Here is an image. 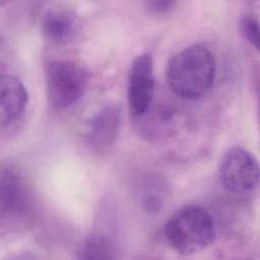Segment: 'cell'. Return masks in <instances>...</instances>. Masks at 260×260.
Here are the masks:
<instances>
[{
  "label": "cell",
  "instance_id": "cell-1",
  "mask_svg": "<svg viewBox=\"0 0 260 260\" xmlns=\"http://www.w3.org/2000/svg\"><path fill=\"white\" fill-rule=\"evenodd\" d=\"M216 70L213 53L203 45H192L177 53L168 63L167 82L181 99L195 100L212 85Z\"/></svg>",
  "mask_w": 260,
  "mask_h": 260
},
{
  "label": "cell",
  "instance_id": "cell-2",
  "mask_svg": "<svg viewBox=\"0 0 260 260\" xmlns=\"http://www.w3.org/2000/svg\"><path fill=\"white\" fill-rule=\"evenodd\" d=\"M216 226L211 214L198 205H187L166 222L165 237L173 250L192 255L206 249L215 239Z\"/></svg>",
  "mask_w": 260,
  "mask_h": 260
},
{
  "label": "cell",
  "instance_id": "cell-3",
  "mask_svg": "<svg viewBox=\"0 0 260 260\" xmlns=\"http://www.w3.org/2000/svg\"><path fill=\"white\" fill-rule=\"evenodd\" d=\"M48 95L56 109H67L83 95L87 85L85 70L69 60L51 62L46 71Z\"/></svg>",
  "mask_w": 260,
  "mask_h": 260
},
{
  "label": "cell",
  "instance_id": "cell-4",
  "mask_svg": "<svg viewBox=\"0 0 260 260\" xmlns=\"http://www.w3.org/2000/svg\"><path fill=\"white\" fill-rule=\"evenodd\" d=\"M218 177L223 188L230 193H253L259 184L258 161L253 153L245 148H230L219 160Z\"/></svg>",
  "mask_w": 260,
  "mask_h": 260
},
{
  "label": "cell",
  "instance_id": "cell-5",
  "mask_svg": "<svg viewBox=\"0 0 260 260\" xmlns=\"http://www.w3.org/2000/svg\"><path fill=\"white\" fill-rule=\"evenodd\" d=\"M153 90L152 58L148 53H143L133 60L128 74V106L134 118H142L148 113Z\"/></svg>",
  "mask_w": 260,
  "mask_h": 260
},
{
  "label": "cell",
  "instance_id": "cell-6",
  "mask_svg": "<svg viewBox=\"0 0 260 260\" xmlns=\"http://www.w3.org/2000/svg\"><path fill=\"white\" fill-rule=\"evenodd\" d=\"M1 216L3 219H23L31 207L30 193L22 178L14 170L6 169L1 173L0 182Z\"/></svg>",
  "mask_w": 260,
  "mask_h": 260
},
{
  "label": "cell",
  "instance_id": "cell-7",
  "mask_svg": "<svg viewBox=\"0 0 260 260\" xmlns=\"http://www.w3.org/2000/svg\"><path fill=\"white\" fill-rule=\"evenodd\" d=\"M121 124L120 108L108 105L101 109L91 119L87 133L88 144L98 151L110 148L119 133Z\"/></svg>",
  "mask_w": 260,
  "mask_h": 260
},
{
  "label": "cell",
  "instance_id": "cell-8",
  "mask_svg": "<svg viewBox=\"0 0 260 260\" xmlns=\"http://www.w3.org/2000/svg\"><path fill=\"white\" fill-rule=\"evenodd\" d=\"M28 95L22 81L10 74L1 76L0 81V116L2 126L10 125L23 115Z\"/></svg>",
  "mask_w": 260,
  "mask_h": 260
},
{
  "label": "cell",
  "instance_id": "cell-9",
  "mask_svg": "<svg viewBox=\"0 0 260 260\" xmlns=\"http://www.w3.org/2000/svg\"><path fill=\"white\" fill-rule=\"evenodd\" d=\"M78 16L69 8L55 7L46 11L42 18V30L52 42L65 44L78 29Z\"/></svg>",
  "mask_w": 260,
  "mask_h": 260
},
{
  "label": "cell",
  "instance_id": "cell-10",
  "mask_svg": "<svg viewBox=\"0 0 260 260\" xmlns=\"http://www.w3.org/2000/svg\"><path fill=\"white\" fill-rule=\"evenodd\" d=\"M80 259H113L116 250L113 243L100 235L89 237L78 251Z\"/></svg>",
  "mask_w": 260,
  "mask_h": 260
},
{
  "label": "cell",
  "instance_id": "cell-11",
  "mask_svg": "<svg viewBox=\"0 0 260 260\" xmlns=\"http://www.w3.org/2000/svg\"><path fill=\"white\" fill-rule=\"evenodd\" d=\"M240 34L256 49L259 48L258 21L252 15H244L240 20Z\"/></svg>",
  "mask_w": 260,
  "mask_h": 260
},
{
  "label": "cell",
  "instance_id": "cell-12",
  "mask_svg": "<svg viewBox=\"0 0 260 260\" xmlns=\"http://www.w3.org/2000/svg\"><path fill=\"white\" fill-rule=\"evenodd\" d=\"M175 5V2L173 1H150L146 3V6L149 7L152 11L155 12H166L171 10Z\"/></svg>",
  "mask_w": 260,
  "mask_h": 260
}]
</instances>
